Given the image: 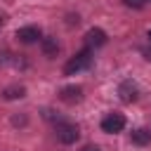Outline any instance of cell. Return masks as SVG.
<instances>
[{
	"label": "cell",
	"instance_id": "2",
	"mask_svg": "<svg viewBox=\"0 0 151 151\" xmlns=\"http://www.w3.org/2000/svg\"><path fill=\"white\" fill-rule=\"evenodd\" d=\"M125 127V116L123 113H106L104 118H101V130L106 132V134H116V132H120Z\"/></svg>",
	"mask_w": 151,
	"mask_h": 151
},
{
	"label": "cell",
	"instance_id": "6",
	"mask_svg": "<svg viewBox=\"0 0 151 151\" xmlns=\"http://www.w3.org/2000/svg\"><path fill=\"white\" fill-rule=\"evenodd\" d=\"M80 94H83V87H78V85H68V87H64V90L59 92V99L66 101V104H73V101L80 99Z\"/></svg>",
	"mask_w": 151,
	"mask_h": 151
},
{
	"label": "cell",
	"instance_id": "5",
	"mask_svg": "<svg viewBox=\"0 0 151 151\" xmlns=\"http://www.w3.org/2000/svg\"><path fill=\"white\" fill-rule=\"evenodd\" d=\"M104 42H106V33H104L101 28H90V31H87V35H85L87 50H90V47H101Z\"/></svg>",
	"mask_w": 151,
	"mask_h": 151
},
{
	"label": "cell",
	"instance_id": "10",
	"mask_svg": "<svg viewBox=\"0 0 151 151\" xmlns=\"http://www.w3.org/2000/svg\"><path fill=\"white\" fill-rule=\"evenodd\" d=\"M24 94H26V90H24L21 85H19V87H7V90H5V97H7V99H17V97H24Z\"/></svg>",
	"mask_w": 151,
	"mask_h": 151
},
{
	"label": "cell",
	"instance_id": "3",
	"mask_svg": "<svg viewBox=\"0 0 151 151\" xmlns=\"http://www.w3.org/2000/svg\"><path fill=\"white\" fill-rule=\"evenodd\" d=\"M78 125H73V123H59L57 125V139L61 142V144H73L76 139H78Z\"/></svg>",
	"mask_w": 151,
	"mask_h": 151
},
{
	"label": "cell",
	"instance_id": "4",
	"mask_svg": "<svg viewBox=\"0 0 151 151\" xmlns=\"http://www.w3.org/2000/svg\"><path fill=\"white\" fill-rule=\"evenodd\" d=\"M17 40L24 42V45L38 42V40H40V28H38V26H24V28L17 31Z\"/></svg>",
	"mask_w": 151,
	"mask_h": 151
},
{
	"label": "cell",
	"instance_id": "1",
	"mask_svg": "<svg viewBox=\"0 0 151 151\" xmlns=\"http://www.w3.org/2000/svg\"><path fill=\"white\" fill-rule=\"evenodd\" d=\"M90 64H92V52H90V50H83V52H78L71 61H66L64 73H66V76H73V73H78V71H83V68H90Z\"/></svg>",
	"mask_w": 151,
	"mask_h": 151
},
{
	"label": "cell",
	"instance_id": "7",
	"mask_svg": "<svg viewBox=\"0 0 151 151\" xmlns=\"http://www.w3.org/2000/svg\"><path fill=\"white\" fill-rule=\"evenodd\" d=\"M118 94H120L123 101H134V99H137V87H134L130 80H125V83L118 87Z\"/></svg>",
	"mask_w": 151,
	"mask_h": 151
},
{
	"label": "cell",
	"instance_id": "8",
	"mask_svg": "<svg viewBox=\"0 0 151 151\" xmlns=\"http://www.w3.org/2000/svg\"><path fill=\"white\" fill-rule=\"evenodd\" d=\"M132 142L139 144V146H144V144L151 142V132H149V130H134V132H132Z\"/></svg>",
	"mask_w": 151,
	"mask_h": 151
},
{
	"label": "cell",
	"instance_id": "9",
	"mask_svg": "<svg viewBox=\"0 0 151 151\" xmlns=\"http://www.w3.org/2000/svg\"><path fill=\"white\" fill-rule=\"evenodd\" d=\"M42 50H45V54H47V57H54V54L59 52V45H57V40L45 38V40H42Z\"/></svg>",
	"mask_w": 151,
	"mask_h": 151
},
{
	"label": "cell",
	"instance_id": "11",
	"mask_svg": "<svg viewBox=\"0 0 151 151\" xmlns=\"http://www.w3.org/2000/svg\"><path fill=\"white\" fill-rule=\"evenodd\" d=\"M123 2H125L127 7H142V5H144V0H123Z\"/></svg>",
	"mask_w": 151,
	"mask_h": 151
},
{
	"label": "cell",
	"instance_id": "13",
	"mask_svg": "<svg viewBox=\"0 0 151 151\" xmlns=\"http://www.w3.org/2000/svg\"><path fill=\"white\" fill-rule=\"evenodd\" d=\"M149 40H151V31H149Z\"/></svg>",
	"mask_w": 151,
	"mask_h": 151
},
{
	"label": "cell",
	"instance_id": "12",
	"mask_svg": "<svg viewBox=\"0 0 151 151\" xmlns=\"http://www.w3.org/2000/svg\"><path fill=\"white\" fill-rule=\"evenodd\" d=\"M83 151H99V149H97V146H85Z\"/></svg>",
	"mask_w": 151,
	"mask_h": 151
}]
</instances>
